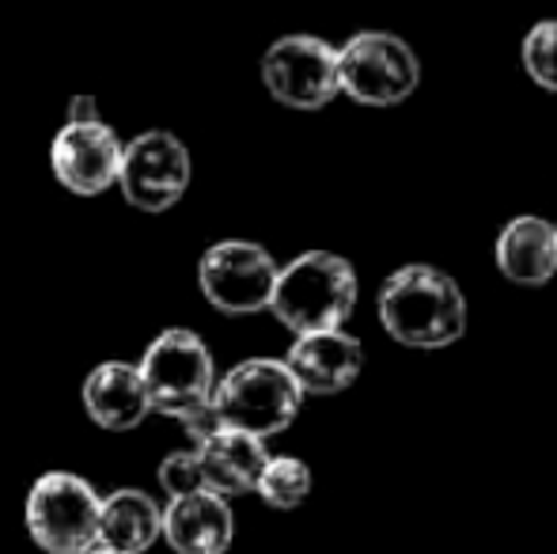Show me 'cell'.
Returning a JSON list of instances; mask_svg holds the SVG:
<instances>
[{"instance_id":"cell-9","label":"cell","mask_w":557,"mask_h":554,"mask_svg":"<svg viewBox=\"0 0 557 554\" xmlns=\"http://www.w3.org/2000/svg\"><path fill=\"white\" fill-rule=\"evenodd\" d=\"M262 84L293 111H319L337 96V50L315 35H285L262 53Z\"/></svg>"},{"instance_id":"cell-18","label":"cell","mask_w":557,"mask_h":554,"mask_svg":"<svg viewBox=\"0 0 557 554\" xmlns=\"http://www.w3.org/2000/svg\"><path fill=\"white\" fill-rule=\"evenodd\" d=\"M523 69L546 91H557V20H543L523 38Z\"/></svg>"},{"instance_id":"cell-8","label":"cell","mask_w":557,"mask_h":554,"mask_svg":"<svg viewBox=\"0 0 557 554\" xmlns=\"http://www.w3.org/2000/svg\"><path fill=\"white\" fill-rule=\"evenodd\" d=\"M277 262L262 244L250 239H221L198 262L201 296L224 316H255L270 308L277 285Z\"/></svg>"},{"instance_id":"cell-22","label":"cell","mask_w":557,"mask_h":554,"mask_svg":"<svg viewBox=\"0 0 557 554\" xmlns=\"http://www.w3.org/2000/svg\"><path fill=\"white\" fill-rule=\"evenodd\" d=\"M554 239H557V224H554Z\"/></svg>"},{"instance_id":"cell-15","label":"cell","mask_w":557,"mask_h":554,"mask_svg":"<svg viewBox=\"0 0 557 554\" xmlns=\"http://www.w3.org/2000/svg\"><path fill=\"white\" fill-rule=\"evenodd\" d=\"M497 267L516 285H546L557 274L554 224L535 213L512 217L497 236Z\"/></svg>"},{"instance_id":"cell-20","label":"cell","mask_w":557,"mask_h":554,"mask_svg":"<svg viewBox=\"0 0 557 554\" xmlns=\"http://www.w3.org/2000/svg\"><path fill=\"white\" fill-rule=\"evenodd\" d=\"M69 122H99V107L91 96H76L69 107Z\"/></svg>"},{"instance_id":"cell-19","label":"cell","mask_w":557,"mask_h":554,"mask_svg":"<svg viewBox=\"0 0 557 554\" xmlns=\"http://www.w3.org/2000/svg\"><path fill=\"white\" fill-rule=\"evenodd\" d=\"M156 482L160 490L171 497H186V494H198L206 490V479H201V459H198V448L186 444V448H175L160 459V471H156Z\"/></svg>"},{"instance_id":"cell-14","label":"cell","mask_w":557,"mask_h":554,"mask_svg":"<svg viewBox=\"0 0 557 554\" xmlns=\"http://www.w3.org/2000/svg\"><path fill=\"white\" fill-rule=\"evenodd\" d=\"M198 459L206 490H213L221 497H239L255 490L270 452H265V441H258V436H247L239 429H216L198 448Z\"/></svg>"},{"instance_id":"cell-13","label":"cell","mask_w":557,"mask_h":554,"mask_svg":"<svg viewBox=\"0 0 557 554\" xmlns=\"http://www.w3.org/2000/svg\"><path fill=\"white\" fill-rule=\"evenodd\" d=\"M81 399L88 418L107 433H129L140 421L152 415L148 407L145 380H140L137 365L129 361H103L88 372L81 387Z\"/></svg>"},{"instance_id":"cell-7","label":"cell","mask_w":557,"mask_h":554,"mask_svg":"<svg viewBox=\"0 0 557 554\" xmlns=\"http://www.w3.org/2000/svg\"><path fill=\"white\" fill-rule=\"evenodd\" d=\"M194 163L190 148L168 130H148L122 145L117 163V190L140 213H163L190 190Z\"/></svg>"},{"instance_id":"cell-16","label":"cell","mask_w":557,"mask_h":554,"mask_svg":"<svg viewBox=\"0 0 557 554\" xmlns=\"http://www.w3.org/2000/svg\"><path fill=\"white\" fill-rule=\"evenodd\" d=\"M163 535V505L148 490L122 487L99 502V547L145 554Z\"/></svg>"},{"instance_id":"cell-5","label":"cell","mask_w":557,"mask_h":554,"mask_svg":"<svg viewBox=\"0 0 557 554\" xmlns=\"http://www.w3.org/2000/svg\"><path fill=\"white\" fill-rule=\"evenodd\" d=\"M99 502L103 497L81 475H38L23 505V520L35 547L46 554H88L99 543Z\"/></svg>"},{"instance_id":"cell-21","label":"cell","mask_w":557,"mask_h":554,"mask_svg":"<svg viewBox=\"0 0 557 554\" xmlns=\"http://www.w3.org/2000/svg\"><path fill=\"white\" fill-rule=\"evenodd\" d=\"M88 554H122V551H111V547H99V543H96V547H91Z\"/></svg>"},{"instance_id":"cell-1","label":"cell","mask_w":557,"mask_h":554,"mask_svg":"<svg viewBox=\"0 0 557 554\" xmlns=\"http://www.w3.org/2000/svg\"><path fill=\"white\" fill-rule=\"evenodd\" d=\"M380 323L398 346L444 349L467 331V300L451 274L429 262H410L383 281Z\"/></svg>"},{"instance_id":"cell-4","label":"cell","mask_w":557,"mask_h":554,"mask_svg":"<svg viewBox=\"0 0 557 554\" xmlns=\"http://www.w3.org/2000/svg\"><path fill=\"white\" fill-rule=\"evenodd\" d=\"M145 380L148 407L163 418H183L186 410L213 399L216 365L209 346L186 327H168L148 342L137 365Z\"/></svg>"},{"instance_id":"cell-11","label":"cell","mask_w":557,"mask_h":554,"mask_svg":"<svg viewBox=\"0 0 557 554\" xmlns=\"http://www.w3.org/2000/svg\"><path fill=\"white\" fill-rule=\"evenodd\" d=\"M288 372L296 377L304 395H337L360 377L364 369V349L352 334L337 331H315L296 334L293 349L285 357Z\"/></svg>"},{"instance_id":"cell-6","label":"cell","mask_w":557,"mask_h":554,"mask_svg":"<svg viewBox=\"0 0 557 554\" xmlns=\"http://www.w3.org/2000/svg\"><path fill=\"white\" fill-rule=\"evenodd\" d=\"M421 61L391 30H357L337 50V88L364 107H398L418 91Z\"/></svg>"},{"instance_id":"cell-10","label":"cell","mask_w":557,"mask_h":554,"mask_svg":"<svg viewBox=\"0 0 557 554\" xmlns=\"http://www.w3.org/2000/svg\"><path fill=\"white\" fill-rule=\"evenodd\" d=\"M117 163H122V140L103 119L65 122L50 145L53 178L81 198H99L111 190L117 183Z\"/></svg>"},{"instance_id":"cell-2","label":"cell","mask_w":557,"mask_h":554,"mask_svg":"<svg viewBox=\"0 0 557 554\" xmlns=\"http://www.w3.org/2000/svg\"><path fill=\"white\" fill-rule=\"evenodd\" d=\"M357 308V270L331 251H308L277 270L270 311L293 334L337 331Z\"/></svg>"},{"instance_id":"cell-12","label":"cell","mask_w":557,"mask_h":554,"mask_svg":"<svg viewBox=\"0 0 557 554\" xmlns=\"http://www.w3.org/2000/svg\"><path fill=\"white\" fill-rule=\"evenodd\" d=\"M175 554H227L235 540V520L227 497L213 490L171 497L163 505V535Z\"/></svg>"},{"instance_id":"cell-3","label":"cell","mask_w":557,"mask_h":554,"mask_svg":"<svg viewBox=\"0 0 557 554\" xmlns=\"http://www.w3.org/2000/svg\"><path fill=\"white\" fill-rule=\"evenodd\" d=\"M304 407V392L285 361L277 357H247L227 369L213 387V410L224 429H239L247 436H277L296 421Z\"/></svg>"},{"instance_id":"cell-17","label":"cell","mask_w":557,"mask_h":554,"mask_svg":"<svg viewBox=\"0 0 557 554\" xmlns=\"http://www.w3.org/2000/svg\"><path fill=\"white\" fill-rule=\"evenodd\" d=\"M255 494L262 497L270 509H296V505H304L311 494L308 464L296 456H270L255 482Z\"/></svg>"}]
</instances>
